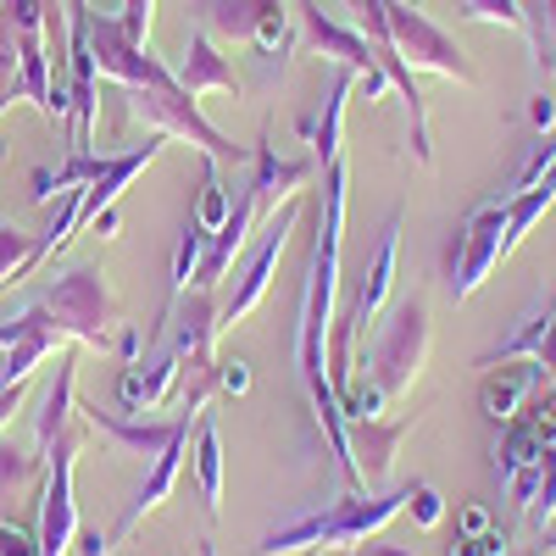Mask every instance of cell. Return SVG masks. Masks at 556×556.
Instances as JSON below:
<instances>
[{"instance_id": "36", "label": "cell", "mask_w": 556, "mask_h": 556, "mask_svg": "<svg viewBox=\"0 0 556 556\" xmlns=\"http://www.w3.org/2000/svg\"><path fill=\"white\" fill-rule=\"evenodd\" d=\"M529 123L551 139L556 134V96H534V106H529Z\"/></svg>"}, {"instance_id": "5", "label": "cell", "mask_w": 556, "mask_h": 556, "mask_svg": "<svg viewBox=\"0 0 556 556\" xmlns=\"http://www.w3.org/2000/svg\"><path fill=\"white\" fill-rule=\"evenodd\" d=\"M195 23L212 34V39H228V45H251V51L285 78V62H290V7L285 0H195Z\"/></svg>"}, {"instance_id": "29", "label": "cell", "mask_w": 556, "mask_h": 556, "mask_svg": "<svg viewBox=\"0 0 556 556\" xmlns=\"http://www.w3.org/2000/svg\"><path fill=\"white\" fill-rule=\"evenodd\" d=\"M523 417L534 424V434H540L545 445H556V379H551V384L529 401V412H523Z\"/></svg>"}, {"instance_id": "16", "label": "cell", "mask_w": 556, "mask_h": 556, "mask_svg": "<svg viewBox=\"0 0 556 556\" xmlns=\"http://www.w3.org/2000/svg\"><path fill=\"white\" fill-rule=\"evenodd\" d=\"M184 384V356L167 345L162 356H139L134 367H123V374H117V406L123 412H134V417H151L173 390Z\"/></svg>"}, {"instance_id": "42", "label": "cell", "mask_w": 556, "mask_h": 556, "mask_svg": "<svg viewBox=\"0 0 556 556\" xmlns=\"http://www.w3.org/2000/svg\"><path fill=\"white\" fill-rule=\"evenodd\" d=\"M201 556H217V551H212V545H201Z\"/></svg>"}, {"instance_id": "7", "label": "cell", "mask_w": 556, "mask_h": 556, "mask_svg": "<svg viewBox=\"0 0 556 556\" xmlns=\"http://www.w3.org/2000/svg\"><path fill=\"white\" fill-rule=\"evenodd\" d=\"M301 212H306V190L301 195H290L285 206H278L262 228H256V251L245 256V267L235 273V290H228L223 301H217V317H223V329H240V323L267 301V290H273V273H278V256H285V245H290V235H295V223H301Z\"/></svg>"}, {"instance_id": "14", "label": "cell", "mask_w": 556, "mask_h": 556, "mask_svg": "<svg viewBox=\"0 0 556 556\" xmlns=\"http://www.w3.org/2000/svg\"><path fill=\"white\" fill-rule=\"evenodd\" d=\"M173 78L190 89V96L201 101V96H235L240 101V73L228 67V56L217 51V39L195 23L190 34H184V51H178V62H173Z\"/></svg>"}, {"instance_id": "26", "label": "cell", "mask_w": 556, "mask_h": 556, "mask_svg": "<svg viewBox=\"0 0 556 556\" xmlns=\"http://www.w3.org/2000/svg\"><path fill=\"white\" fill-rule=\"evenodd\" d=\"M28 251H34V235H23V228H12V223H0V290L28 278Z\"/></svg>"}, {"instance_id": "18", "label": "cell", "mask_w": 556, "mask_h": 556, "mask_svg": "<svg viewBox=\"0 0 556 556\" xmlns=\"http://www.w3.org/2000/svg\"><path fill=\"white\" fill-rule=\"evenodd\" d=\"M78 351L67 345L56 356V374L45 379V395H39V412H34V445L39 451H51L67 429H73V417H78Z\"/></svg>"}, {"instance_id": "20", "label": "cell", "mask_w": 556, "mask_h": 556, "mask_svg": "<svg viewBox=\"0 0 556 556\" xmlns=\"http://www.w3.org/2000/svg\"><path fill=\"white\" fill-rule=\"evenodd\" d=\"M351 96H356V73H351V67H334V78H329V101H323V112H317L312 123H301V128H306V139H312V162H317V167H329L334 156H345V146H340V117H345Z\"/></svg>"}, {"instance_id": "44", "label": "cell", "mask_w": 556, "mask_h": 556, "mask_svg": "<svg viewBox=\"0 0 556 556\" xmlns=\"http://www.w3.org/2000/svg\"><path fill=\"white\" fill-rule=\"evenodd\" d=\"M351 556H356V551H351Z\"/></svg>"}, {"instance_id": "24", "label": "cell", "mask_w": 556, "mask_h": 556, "mask_svg": "<svg viewBox=\"0 0 556 556\" xmlns=\"http://www.w3.org/2000/svg\"><path fill=\"white\" fill-rule=\"evenodd\" d=\"M228 212H235V195H228V184H223V162L201 156V201H195L190 223L201 228V235H217V228L228 223Z\"/></svg>"}, {"instance_id": "27", "label": "cell", "mask_w": 556, "mask_h": 556, "mask_svg": "<svg viewBox=\"0 0 556 556\" xmlns=\"http://www.w3.org/2000/svg\"><path fill=\"white\" fill-rule=\"evenodd\" d=\"M406 513L417 529H440L445 523V495L429 484V479H412V501H406Z\"/></svg>"}, {"instance_id": "33", "label": "cell", "mask_w": 556, "mask_h": 556, "mask_svg": "<svg viewBox=\"0 0 556 556\" xmlns=\"http://www.w3.org/2000/svg\"><path fill=\"white\" fill-rule=\"evenodd\" d=\"M217 384H223V395H245V390H251V362L217 356Z\"/></svg>"}, {"instance_id": "35", "label": "cell", "mask_w": 556, "mask_h": 556, "mask_svg": "<svg viewBox=\"0 0 556 556\" xmlns=\"http://www.w3.org/2000/svg\"><path fill=\"white\" fill-rule=\"evenodd\" d=\"M495 523H490V506H479V501H468L456 513V534H468V540H479V534H490Z\"/></svg>"}, {"instance_id": "11", "label": "cell", "mask_w": 556, "mask_h": 556, "mask_svg": "<svg viewBox=\"0 0 556 556\" xmlns=\"http://www.w3.org/2000/svg\"><path fill=\"white\" fill-rule=\"evenodd\" d=\"M301 28H306V51L329 56L334 67H351L356 78H374L384 73L379 67V51L356 23H340L334 12H323V0H301Z\"/></svg>"}, {"instance_id": "15", "label": "cell", "mask_w": 556, "mask_h": 556, "mask_svg": "<svg viewBox=\"0 0 556 556\" xmlns=\"http://www.w3.org/2000/svg\"><path fill=\"white\" fill-rule=\"evenodd\" d=\"M162 151H167V134H151L146 146H128V151H117V156H96V173H89V184H84V223L96 217V212H106V206H117L123 190H128V184L146 173Z\"/></svg>"}, {"instance_id": "34", "label": "cell", "mask_w": 556, "mask_h": 556, "mask_svg": "<svg viewBox=\"0 0 556 556\" xmlns=\"http://www.w3.org/2000/svg\"><path fill=\"white\" fill-rule=\"evenodd\" d=\"M28 406V379H17V384H0V434L12 429V417Z\"/></svg>"}, {"instance_id": "8", "label": "cell", "mask_w": 556, "mask_h": 556, "mask_svg": "<svg viewBox=\"0 0 556 556\" xmlns=\"http://www.w3.org/2000/svg\"><path fill=\"white\" fill-rule=\"evenodd\" d=\"M123 101L139 123H151V134H167V139H190V146H201V156L212 162H251L235 139L217 134L206 117H201V101L190 96V89H123Z\"/></svg>"}, {"instance_id": "17", "label": "cell", "mask_w": 556, "mask_h": 556, "mask_svg": "<svg viewBox=\"0 0 556 556\" xmlns=\"http://www.w3.org/2000/svg\"><path fill=\"white\" fill-rule=\"evenodd\" d=\"M412 424L406 417H345V434H351V462L362 473V490H379L390 479V462H395V445Z\"/></svg>"}, {"instance_id": "19", "label": "cell", "mask_w": 556, "mask_h": 556, "mask_svg": "<svg viewBox=\"0 0 556 556\" xmlns=\"http://www.w3.org/2000/svg\"><path fill=\"white\" fill-rule=\"evenodd\" d=\"M312 173H317V162H295V156H278L273 146H256V151H251V178H245V184L256 190L262 217H273L290 195H301V190H306Z\"/></svg>"}, {"instance_id": "40", "label": "cell", "mask_w": 556, "mask_h": 556, "mask_svg": "<svg viewBox=\"0 0 556 556\" xmlns=\"http://www.w3.org/2000/svg\"><path fill=\"white\" fill-rule=\"evenodd\" d=\"M534 556H556V529H545V534H534V545H529Z\"/></svg>"}, {"instance_id": "31", "label": "cell", "mask_w": 556, "mask_h": 556, "mask_svg": "<svg viewBox=\"0 0 556 556\" xmlns=\"http://www.w3.org/2000/svg\"><path fill=\"white\" fill-rule=\"evenodd\" d=\"M151 23H156V0H123V28L139 45H151Z\"/></svg>"}, {"instance_id": "3", "label": "cell", "mask_w": 556, "mask_h": 556, "mask_svg": "<svg viewBox=\"0 0 556 556\" xmlns=\"http://www.w3.org/2000/svg\"><path fill=\"white\" fill-rule=\"evenodd\" d=\"M429 340H434V329H429V301L412 290V295H401L395 306H384L374 340H367V351L356 356V374H367V379H374V384L395 401V395H406L417 379H424Z\"/></svg>"}, {"instance_id": "43", "label": "cell", "mask_w": 556, "mask_h": 556, "mask_svg": "<svg viewBox=\"0 0 556 556\" xmlns=\"http://www.w3.org/2000/svg\"><path fill=\"white\" fill-rule=\"evenodd\" d=\"M523 556H534V551H523Z\"/></svg>"}, {"instance_id": "4", "label": "cell", "mask_w": 556, "mask_h": 556, "mask_svg": "<svg viewBox=\"0 0 556 556\" xmlns=\"http://www.w3.org/2000/svg\"><path fill=\"white\" fill-rule=\"evenodd\" d=\"M39 306L56 317V329L67 334V345H89V351H112L117 340V295L106 285L101 262H73L62 273H51Z\"/></svg>"}, {"instance_id": "10", "label": "cell", "mask_w": 556, "mask_h": 556, "mask_svg": "<svg viewBox=\"0 0 556 556\" xmlns=\"http://www.w3.org/2000/svg\"><path fill=\"white\" fill-rule=\"evenodd\" d=\"M89 51H96L101 78H112V84H123V89H178L173 62H162L151 45H139V39L123 28V17H106V12H96V7H89Z\"/></svg>"}, {"instance_id": "37", "label": "cell", "mask_w": 556, "mask_h": 556, "mask_svg": "<svg viewBox=\"0 0 556 556\" xmlns=\"http://www.w3.org/2000/svg\"><path fill=\"white\" fill-rule=\"evenodd\" d=\"M73 545H78V556H112V540H106L101 529H78Z\"/></svg>"}, {"instance_id": "12", "label": "cell", "mask_w": 556, "mask_h": 556, "mask_svg": "<svg viewBox=\"0 0 556 556\" xmlns=\"http://www.w3.org/2000/svg\"><path fill=\"white\" fill-rule=\"evenodd\" d=\"M167 323H173V351L184 356V374H206V367H217V334H223L217 290H184L173 301Z\"/></svg>"}, {"instance_id": "1", "label": "cell", "mask_w": 556, "mask_h": 556, "mask_svg": "<svg viewBox=\"0 0 556 556\" xmlns=\"http://www.w3.org/2000/svg\"><path fill=\"white\" fill-rule=\"evenodd\" d=\"M317 235H312V256L301 273V317H295V379L312 401V417L329 456L345 479V490H362V473L351 462V434H345V406L329 384V334L340 317V251H345V195H351V167L345 156H334L329 167H317Z\"/></svg>"}, {"instance_id": "28", "label": "cell", "mask_w": 556, "mask_h": 556, "mask_svg": "<svg viewBox=\"0 0 556 556\" xmlns=\"http://www.w3.org/2000/svg\"><path fill=\"white\" fill-rule=\"evenodd\" d=\"M551 523H556V451L545 456V479H540V490H534V501H529V529L545 534Z\"/></svg>"}, {"instance_id": "23", "label": "cell", "mask_w": 556, "mask_h": 556, "mask_svg": "<svg viewBox=\"0 0 556 556\" xmlns=\"http://www.w3.org/2000/svg\"><path fill=\"white\" fill-rule=\"evenodd\" d=\"M551 323H556V290H551V295H540V306H534V312H523V317H518V329L506 334L501 345H490V351L479 356V367H495V362H523V356H540V340L551 334Z\"/></svg>"}, {"instance_id": "30", "label": "cell", "mask_w": 556, "mask_h": 556, "mask_svg": "<svg viewBox=\"0 0 556 556\" xmlns=\"http://www.w3.org/2000/svg\"><path fill=\"white\" fill-rule=\"evenodd\" d=\"M445 556H513V551H506V534H501V529H490V534H479V540L456 534V540L445 545Z\"/></svg>"}, {"instance_id": "6", "label": "cell", "mask_w": 556, "mask_h": 556, "mask_svg": "<svg viewBox=\"0 0 556 556\" xmlns=\"http://www.w3.org/2000/svg\"><path fill=\"white\" fill-rule=\"evenodd\" d=\"M384 7V34L395 45V56L412 67V73H440V78H456V84H473V62L462 56V45L417 7V0H379Z\"/></svg>"}, {"instance_id": "9", "label": "cell", "mask_w": 556, "mask_h": 556, "mask_svg": "<svg viewBox=\"0 0 556 556\" xmlns=\"http://www.w3.org/2000/svg\"><path fill=\"white\" fill-rule=\"evenodd\" d=\"M506 195H490L468 212V223L456 228V240H451V273H445V290L451 301H468L484 290V278L506 262Z\"/></svg>"}, {"instance_id": "25", "label": "cell", "mask_w": 556, "mask_h": 556, "mask_svg": "<svg viewBox=\"0 0 556 556\" xmlns=\"http://www.w3.org/2000/svg\"><path fill=\"white\" fill-rule=\"evenodd\" d=\"M456 17H468V23H501V28H529V12H523V0H456Z\"/></svg>"}, {"instance_id": "38", "label": "cell", "mask_w": 556, "mask_h": 556, "mask_svg": "<svg viewBox=\"0 0 556 556\" xmlns=\"http://www.w3.org/2000/svg\"><path fill=\"white\" fill-rule=\"evenodd\" d=\"M540 367H545V379H556V323H551V334L540 340V356H534Z\"/></svg>"}, {"instance_id": "32", "label": "cell", "mask_w": 556, "mask_h": 556, "mask_svg": "<svg viewBox=\"0 0 556 556\" xmlns=\"http://www.w3.org/2000/svg\"><path fill=\"white\" fill-rule=\"evenodd\" d=\"M0 556H39V534L17 529L12 518H0Z\"/></svg>"}, {"instance_id": "22", "label": "cell", "mask_w": 556, "mask_h": 556, "mask_svg": "<svg viewBox=\"0 0 556 556\" xmlns=\"http://www.w3.org/2000/svg\"><path fill=\"white\" fill-rule=\"evenodd\" d=\"M190 462H195V484H201V506H206V518L223 513V434H217V417L212 406L201 412V424H195V440H190Z\"/></svg>"}, {"instance_id": "21", "label": "cell", "mask_w": 556, "mask_h": 556, "mask_svg": "<svg viewBox=\"0 0 556 556\" xmlns=\"http://www.w3.org/2000/svg\"><path fill=\"white\" fill-rule=\"evenodd\" d=\"M34 490H45V451L23 445L7 429V434H0V506L17 501V495H34Z\"/></svg>"}, {"instance_id": "41", "label": "cell", "mask_w": 556, "mask_h": 556, "mask_svg": "<svg viewBox=\"0 0 556 556\" xmlns=\"http://www.w3.org/2000/svg\"><path fill=\"white\" fill-rule=\"evenodd\" d=\"M540 12H545V28H551V45H556V0H540Z\"/></svg>"}, {"instance_id": "39", "label": "cell", "mask_w": 556, "mask_h": 556, "mask_svg": "<svg viewBox=\"0 0 556 556\" xmlns=\"http://www.w3.org/2000/svg\"><path fill=\"white\" fill-rule=\"evenodd\" d=\"M356 556H417V551H406V545H384V540H362Z\"/></svg>"}, {"instance_id": "2", "label": "cell", "mask_w": 556, "mask_h": 556, "mask_svg": "<svg viewBox=\"0 0 556 556\" xmlns=\"http://www.w3.org/2000/svg\"><path fill=\"white\" fill-rule=\"evenodd\" d=\"M412 501V484L395 490H345L340 501H329L323 513H306L285 529H273L251 545V556H312V551H356L362 540H374L379 529H390Z\"/></svg>"}, {"instance_id": "13", "label": "cell", "mask_w": 556, "mask_h": 556, "mask_svg": "<svg viewBox=\"0 0 556 556\" xmlns=\"http://www.w3.org/2000/svg\"><path fill=\"white\" fill-rule=\"evenodd\" d=\"M545 384H551V379H545V367H540L534 356H523V362H495V367H484V379H479V412L490 417V424H513V417L529 412V401H534Z\"/></svg>"}]
</instances>
